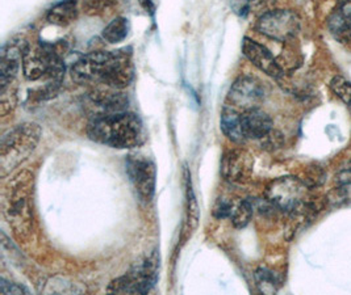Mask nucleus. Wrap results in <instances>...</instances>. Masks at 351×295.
I'll list each match as a JSON object with an SVG mask.
<instances>
[{
    "mask_svg": "<svg viewBox=\"0 0 351 295\" xmlns=\"http://www.w3.org/2000/svg\"><path fill=\"white\" fill-rule=\"evenodd\" d=\"M70 74L80 86H103L121 91L134 79L132 51L121 49L86 54L71 66Z\"/></svg>",
    "mask_w": 351,
    "mask_h": 295,
    "instance_id": "nucleus-1",
    "label": "nucleus"
},
{
    "mask_svg": "<svg viewBox=\"0 0 351 295\" xmlns=\"http://www.w3.org/2000/svg\"><path fill=\"white\" fill-rule=\"evenodd\" d=\"M87 136L96 143L119 150L140 147L146 140L141 118L128 110L91 117Z\"/></svg>",
    "mask_w": 351,
    "mask_h": 295,
    "instance_id": "nucleus-2",
    "label": "nucleus"
},
{
    "mask_svg": "<svg viewBox=\"0 0 351 295\" xmlns=\"http://www.w3.org/2000/svg\"><path fill=\"white\" fill-rule=\"evenodd\" d=\"M3 213L17 240L27 242L33 231V176L20 172L8 184L3 197Z\"/></svg>",
    "mask_w": 351,
    "mask_h": 295,
    "instance_id": "nucleus-3",
    "label": "nucleus"
},
{
    "mask_svg": "<svg viewBox=\"0 0 351 295\" xmlns=\"http://www.w3.org/2000/svg\"><path fill=\"white\" fill-rule=\"evenodd\" d=\"M41 127L34 123L17 125L0 142V175L5 177L25 162L41 140Z\"/></svg>",
    "mask_w": 351,
    "mask_h": 295,
    "instance_id": "nucleus-4",
    "label": "nucleus"
},
{
    "mask_svg": "<svg viewBox=\"0 0 351 295\" xmlns=\"http://www.w3.org/2000/svg\"><path fill=\"white\" fill-rule=\"evenodd\" d=\"M64 60L58 50L49 44H37L28 47L23 57L24 77L36 81L40 79H48L49 81L61 83L64 77Z\"/></svg>",
    "mask_w": 351,
    "mask_h": 295,
    "instance_id": "nucleus-5",
    "label": "nucleus"
},
{
    "mask_svg": "<svg viewBox=\"0 0 351 295\" xmlns=\"http://www.w3.org/2000/svg\"><path fill=\"white\" fill-rule=\"evenodd\" d=\"M160 253L156 251L128 272L112 281L107 289L111 294H147L158 281Z\"/></svg>",
    "mask_w": 351,
    "mask_h": 295,
    "instance_id": "nucleus-6",
    "label": "nucleus"
},
{
    "mask_svg": "<svg viewBox=\"0 0 351 295\" xmlns=\"http://www.w3.org/2000/svg\"><path fill=\"white\" fill-rule=\"evenodd\" d=\"M267 201L278 210L288 214L305 216L312 209L308 203V187L296 177H280L274 180L266 190Z\"/></svg>",
    "mask_w": 351,
    "mask_h": 295,
    "instance_id": "nucleus-7",
    "label": "nucleus"
},
{
    "mask_svg": "<svg viewBox=\"0 0 351 295\" xmlns=\"http://www.w3.org/2000/svg\"><path fill=\"white\" fill-rule=\"evenodd\" d=\"M256 31L278 42H287L300 31V18L291 10H272L256 21Z\"/></svg>",
    "mask_w": 351,
    "mask_h": 295,
    "instance_id": "nucleus-8",
    "label": "nucleus"
},
{
    "mask_svg": "<svg viewBox=\"0 0 351 295\" xmlns=\"http://www.w3.org/2000/svg\"><path fill=\"white\" fill-rule=\"evenodd\" d=\"M127 173L138 198L145 203L152 201L156 193L157 180L154 162L147 156L132 154L127 157Z\"/></svg>",
    "mask_w": 351,
    "mask_h": 295,
    "instance_id": "nucleus-9",
    "label": "nucleus"
},
{
    "mask_svg": "<svg viewBox=\"0 0 351 295\" xmlns=\"http://www.w3.org/2000/svg\"><path fill=\"white\" fill-rule=\"evenodd\" d=\"M265 87L258 79L241 77L232 84L226 97V105L239 112H246L250 109L259 108L265 100Z\"/></svg>",
    "mask_w": 351,
    "mask_h": 295,
    "instance_id": "nucleus-10",
    "label": "nucleus"
},
{
    "mask_svg": "<svg viewBox=\"0 0 351 295\" xmlns=\"http://www.w3.org/2000/svg\"><path fill=\"white\" fill-rule=\"evenodd\" d=\"M28 41L23 37H12L1 47L0 55V88H4L15 81L20 66H23L24 51L28 47Z\"/></svg>",
    "mask_w": 351,
    "mask_h": 295,
    "instance_id": "nucleus-11",
    "label": "nucleus"
},
{
    "mask_svg": "<svg viewBox=\"0 0 351 295\" xmlns=\"http://www.w3.org/2000/svg\"><path fill=\"white\" fill-rule=\"evenodd\" d=\"M87 101L94 110L93 117L128 110V97L119 90L96 87L87 94Z\"/></svg>",
    "mask_w": 351,
    "mask_h": 295,
    "instance_id": "nucleus-12",
    "label": "nucleus"
},
{
    "mask_svg": "<svg viewBox=\"0 0 351 295\" xmlns=\"http://www.w3.org/2000/svg\"><path fill=\"white\" fill-rule=\"evenodd\" d=\"M242 53L243 55L259 68L262 73L267 74L271 78L279 79L283 77V70L274 58L267 47L258 44L254 40L245 37L242 41Z\"/></svg>",
    "mask_w": 351,
    "mask_h": 295,
    "instance_id": "nucleus-13",
    "label": "nucleus"
},
{
    "mask_svg": "<svg viewBox=\"0 0 351 295\" xmlns=\"http://www.w3.org/2000/svg\"><path fill=\"white\" fill-rule=\"evenodd\" d=\"M253 171V159L243 150L226 153L221 162V175L229 183H245Z\"/></svg>",
    "mask_w": 351,
    "mask_h": 295,
    "instance_id": "nucleus-14",
    "label": "nucleus"
},
{
    "mask_svg": "<svg viewBox=\"0 0 351 295\" xmlns=\"http://www.w3.org/2000/svg\"><path fill=\"white\" fill-rule=\"evenodd\" d=\"M241 125L246 140H262L272 131L271 117L259 108L242 112Z\"/></svg>",
    "mask_w": 351,
    "mask_h": 295,
    "instance_id": "nucleus-15",
    "label": "nucleus"
},
{
    "mask_svg": "<svg viewBox=\"0 0 351 295\" xmlns=\"http://www.w3.org/2000/svg\"><path fill=\"white\" fill-rule=\"evenodd\" d=\"M80 14L77 0H62L54 4L47 14L49 24L57 27H67L73 24Z\"/></svg>",
    "mask_w": 351,
    "mask_h": 295,
    "instance_id": "nucleus-16",
    "label": "nucleus"
},
{
    "mask_svg": "<svg viewBox=\"0 0 351 295\" xmlns=\"http://www.w3.org/2000/svg\"><path fill=\"white\" fill-rule=\"evenodd\" d=\"M221 130L223 134L234 143H243L246 138L242 131L241 113L229 105H225L221 113Z\"/></svg>",
    "mask_w": 351,
    "mask_h": 295,
    "instance_id": "nucleus-17",
    "label": "nucleus"
},
{
    "mask_svg": "<svg viewBox=\"0 0 351 295\" xmlns=\"http://www.w3.org/2000/svg\"><path fill=\"white\" fill-rule=\"evenodd\" d=\"M186 193H187V211H186V219H184L183 231H182V238L184 240L191 236L199 223V206L192 190L191 176L187 170H186Z\"/></svg>",
    "mask_w": 351,
    "mask_h": 295,
    "instance_id": "nucleus-18",
    "label": "nucleus"
},
{
    "mask_svg": "<svg viewBox=\"0 0 351 295\" xmlns=\"http://www.w3.org/2000/svg\"><path fill=\"white\" fill-rule=\"evenodd\" d=\"M254 279H256V287L262 294H275L279 292L282 286V279L279 277V274L269 268L256 269Z\"/></svg>",
    "mask_w": 351,
    "mask_h": 295,
    "instance_id": "nucleus-19",
    "label": "nucleus"
},
{
    "mask_svg": "<svg viewBox=\"0 0 351 295\" xmlns=\"http://www.w3.org/2000/svg\"><path fill=\"white\" fill-rule=\"evenodd\" d=\"M129 29H130V25H129L128 18L116 17L103 29L101 37L106 42L112 45L119 44L128 37Z\"/></svg>",
    "mask_w": 351,
    "mask_h": 295,
    "instance_id": "nucleus-20",
    "label": "nucleus"
},
{
    "mask_svg": "<svg viewBox=\"0 0 351 295\" xmlns=\"http://www.w3.org/2000/svg\"><path fill=\"white\" fill-rule=\"evenodd\" d=\"M328 27L337 41L351 45L350 18H346L335 11L328 20Z\"/></svg>",
    "mask_w": 351,
    "mask_h": 295,
    "instance_id": "nucleus-21",
    "label": "nucleus"
},
{
    "mask_svg": "<svg viewBox=\"0 0 351 295\" xmlns=\"http://www.w3.org/2000/svg\"><path fill=\"white\" fill-rule=\"evenodd\" d=\"M120 0H82V10L88 16H107L117 8Z\"/></svg>",
    "mask_w": 351,
    "mask_h": 295,
    "instance_id": "nucleus-22",
    "label": "nucleus"
},
{
    "mask_svg": "<svg viewBox=\"0 0 351 295\" xmlns=\"http://www.w3.org/2000/svg\"><path fill=\"white\" fill-rule=\"evenodd\" d=\"M254 214V202L252 200H243L237 206H234V210L232 213V222L234 227L243 229L249 225Z\"/></svg>",
    "mask_w": 351,
    "mask_h": 295,
    "instance_id": "nucleus-23",
    "label": "nucleus"
},
{
    "mask_svg": "<svg viewBox=\"0 0 351 295\" xmlns=\"http://www.w3.org/2000/svg\"><path fill=\"white\" fill-rule=\"evenodd\" d=\"M17 88L15 83L0 88V116L5 117L16 108Z\"/></svg>",
    "mask_w": 351,
    "mask_h": 295,
    "instance_id": "nucleus-24",
    "label": "nucleus"
},
{
    "mask_svg": "<svg viewBox=\"0 0 351 295\" xmlns=\"http://www.w3.org/2000/svg\"><path fill=\"white\" fill-rule=\"evenodd\" d=\"M329 86L333 94L351 109V81L343 77H335Z\"/></svg>",
    "mask_w": 351,
    "mask_h": 295,
    "instance_id": "nucleus-25",
    "label": "nucleus"
},
{
    "mask_svg": "<svg viewBox=\"0 0 351 295\" xmlns=\"http://www.w3.org/2000/svg\"><path fill=\"white\" fill-rule=\"evenodd\" d=\"M0 294H29V290L27 287H24L23 285H17L15 282H10L5 280L4 277H1L0 280Z\"/></svg>",
    "mask_w": 351,
    "mask_h": 295,
    "instance_id": "nucleus-26",
    "label": "nucleus"
},
{
    "mask_svg": "<svg viewBox=\"0 0 351 295\" xmlns=\"http://www.w3.org/2000/svg\"><path fill=\"white\" fill-rule=\"evenodd\" d=\"M325 181V172L322 171L319 167L309 168L306 172V179L304 180L305 185L308 188L319 187Z\"/></svg>",
    "mask_w": 351,
    "mask_h": 295,
    "instance_id": "nucleus-27",
    "label": "nucleus"
},
{
    "mask_svg": "<svg viewBox=\"0 0 351 295\" xmlns=\"http://www.w3.org/2000/svg\"><path fill=\"white\" fill-rule=\"evenodd\" d=\"M234 210V206L232 202L226 201V200H219L215 205L213 209V216L219 219H223V218L232 217V213Z\"/></svg>",
    "mask_w": 351,
    "mask_h": 295,
    "instance_id": "nucleus-28",
    "label": "nucleus"
},
{
    "mask_svg": "<svg viewBox=\"0 0 351 295\" xmlns=\"http://www.w3.org/2000/svg\"><path fill=\"white\" fill-rule=\"evenodd\" d=\"M335 180L339 187H346L349 184L351 185V162L338 170L335 175Z\"/></svg>",
    "mask_w": 351,
    "mask_h": 295,
    "instance_id": "nucleus-29",
    "label": "nucleus"
},
{
    "mask_svg": "<svg viewBox=\"0 0 351 295\" xmlns=\"http://www.w3.org/2000/svg\"><path fill=\"white\" fill-rule=\"evenodd\" d=\"M252 0H232L233 11L240 16H246L250 11Z\"/></svg>",
    "mask_w": 351,
    "mask_h": 295,
    "instance_id": "nucleus-30",
    "label": "nucleus"
},
{
    "mask_svg": "<svg viewBox=\"0 0 351 295\" xmlns=\"http://www.w3.org/2000/svg\"><path fill=\"white\" fill-rule=\"evenodd\" d=\"M335 11L339 15L351 20V0H338Z\"/></svg>",
    "mask_w": 351,
    "mask_h": 295,
    "instance_id": "nucleus-31",
    "label": "nucleus"
},
{
    "mask_svg": "<svg viewBox=\"0 0 351 295\" xmlns=\"http://www.w3.org/2000/svg\"><path fill=\"white\" fill-rule=\"evenodd\" d=\"M140 4L144 7L145 11L149 12L150 15H154L156 12V5L153 3V0H140Z\"/></svg>",
    "mask_w": 351,
    "mask_h": 295,
    "instance_id": "nucleus-32",
    "label": "nucleus"
}]
</instances>
